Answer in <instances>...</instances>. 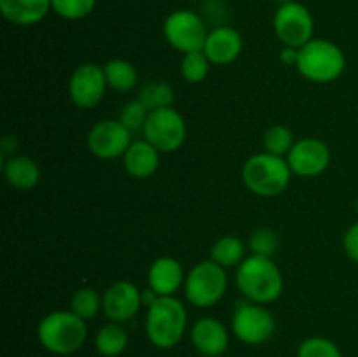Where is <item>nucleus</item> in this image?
I'll list each match as a JSON object with an SVG mask.
<instances>
[{
	"instance_id": "1",
	"label": "nucleus",
	"mask_w": 358,
	"mask_h": 357,
	"mask_svg": "<svg viewBox=\"0 0 358 357\" xmlns=\"http://www.w3.org/2000/svg\"><path fill=\"white\" fill-rule=\"evenodd\" d=\"M236 286L248 301L268 304L282 296L283 276L273 258L252 254L238 266Z\"/></svg>"
},
{
	"instance_id": "2",
	"label": "nucleus",
	"mask_w": 358,
	"mask_h": 357,
	"mask_svg": "<svg viewBox=\"0 0 358 357\" xmlns=\"http://www.w3.org/2000/svg\"><path fill=\"white\" fill-rule=\"evenodd\" d=\"M37 338L38 343L56 357L72 356L86 343V321L72 310L51 312L38 322Z\"/></svg>"
},
{
	"instance_id": "3",
	"label": "nucleus",
	"mask_w": 358,
	"mask_h": 357,
	"mask_svg": "<svg viewBox=\"0 0 358 357\" xmlns=\"http://www.w3.org/2000/svg\"><path fill=\"white\" fill-rule=\"evenodd\" d=\"M187 329V310L175 296H161L147 308L145 335L154 346L168 350L182 342Z\"/></svg>"
},
{
	"instance_id": "4",
	"label": "nucleus",
	"mask_w": 358,
	"mask_h": 357,
	"mask_svg": "<svg viewBox=\"0 0 358 357\" xmlns=\"http://www.w3.org/2000/svg\"><path fill=\"white\" fill-rule=\"evenodd\" d=\"M346 69V56L336 42L327 38H311L299 49L297 70L304 79L317 84L338 80Z\"/></svg>"
},
{
	"instance_id": "5",
	"label": "nucleus",
	"mask_w": 358,
	"mask_h": 357,
	"mask_svg": "<svg viewBox=\"0 0 358 357\" xmlns=\"http://www.w3.org/2000/svg\"><path fill=\"white\" fill-rule=\"evenodd\" d=\"M243 182L254 195L262 198L278 196L289 188L292 170H290L287 158L275 156L269 153L254 154L243 164Z\"/></svg>"
},
{
	"instance_id": "6",
	"label": "nucleus",
	"mask_w": 358,
	"mask_h": 357,
	"mask_svg": "<svg viewBox=\"0 0 358 357\" xmlns=\"http://www.w3.org/2000/svg\"><path fill=\"white\" fill-rule=\"evenodd\" d=\"M227 290L226 268L215 261H201L187 273L184 284L185 300L198 308H210L219 303Z\"/></svg>"
},
{
	"instance_id": "7",
	"label": "nucleus",
	"mask_w": 358,
	"mask_h": 357,
	"mask_svg": "<svg viewBox=\"0 0 358 357\" xmlns=\"http://www.w3.org/2000/svg\"><path fill=\"white\" fill-rule=\"evenodd\" d=\"M231 331L245 345H262L275 335L276 321L262 304L241 301L231 317Z\"/></svg>"
},
{
	"instance_id": "8",
	"label": "nucleus",
	"mask_w": 358,
	"mask_h": 357,
	"mask_svg": "<svg viewBox=\"0 0 358 357\" xmlns=\"http://www.w3.org/2000/svg\"><path fill=\"white\" fill-rule=\"evenodd\" d=\"M163 35L171 48L187 55V52L203 51L208 30L203 18L194 10L177 9L168 14L164 20Z\"/></svg>"
},
{
	"instance_id": "9",
	"label": "nucleus",
	"mask_w": 358,
	"mask_h": 357,
	"mask_svg": "<svg viewBox=\"0 0 358 357\" xmlns=\"http://www.w3.org/2000/svg\"><path fill=\"white\" fill-rule=\"evenodd\" d=\"M273 30L283 46L301 49L313 38L315 20L304 4L294 2L276 7L273 16Z\"/></svg>"
},
{
	"instance_id": "10",
	"label": "nucleus",
	"mask_w": 358,
	"mask_h": 357,
	"mask_svg": "<svg viewBox=\"0 0 358 357\" xmlns=\"http://www.w3.org/2000/svg\"><path fill=\"white\" fill-rule=\"evenodd\" d=\"M142 133L143 139L159 153H175L187 139V126L180 112L173 107H166L150 112Z\"/></svg>"
},
{
	"instance_id": "11",
	"label": "nucleus",
	"mask_w": 358,
	"mask_h": 357,
	"mask_svg": "<svg viewBox=\"0 0 358 357\" xmlns=\"http://www.w3.org/2000/svg\"><path fill=\"white\" fill-rule=\"evenodd\" d=\"M131 142V132L119 119H103L87 133V147L91 154L100 160L124 156Z\"/></svg>"
},
{
	"instance_id": "12",
	"label": "nucleus",
	"mask_w": 358,
	"mask_h": 357,
	"mask_svg": "<svg viewBox=\"0 0 358 357\" xmlns=\"http://www.w3.org/2000/svg\"><path fill=\"white\" fill-rule=\"evenodd\" d=\"M108 88L107 79H105L103 66L96 63H84L73 70L69 83L70 100L76 107L93 108L103 100L105 90Z\"/></svg>"
},
{
	"instance_id": "13",
	"label": "nucleus",
	"mask_w": 358,
	"mask_h": 357,
	"mask_svg": "<svg viewBox=\"0 0 358 357\" xmlns=\"http://www.w3.org/2000/svg\"><path fill=\"white\" fill-rule=\"evenodd\" d=\"M287 163L294 175L299 177H317L324 174L331 164V149L318 139L297 140L290 153L287 154Z\"/></svg>"
},
{
	"instance_id": "14",
	"label": "nucleus",
	"mask_w": 358,
	"mask_h": 357,
	"mask_svg": "<svg viewBox=\"0 0 358 357\" xmlns=\"http://www.w3.org/2000/svg\"><path fill=\"white\" fill-rule=\"evenodd\" d=\"M103 314L110 322H128L129 318L138 314L142 307V290L131 282L119 280L105 289L103 296Z\"/></svg>"
},
{
	"instance_id": "15",
	"label": "nucleus",
	"mask_w": 358,
	"mask_h": 357,
	"mask_svg": "<svg viewBox=\"0 0 358 357\" xmlns=\"http://www.w3.org/2000/svg\"><path fill=\"white\" fill-rule=\"evenodd\" d=\"M192 346L201 357H222L229 346V331L213 317H203L191 328Z\"/></svg>"
},
{
	"instance_id": "16",
	"label": "nucleus",
	"mask_w": 358,
	"mask_h": 357,
	"mask_svg": "<svg viewBox=\"0 0 358 357\" xmlns=\"http://www.w3.org/2000/svg\"><path fill=\"white\" fill-rule=\"evenodd\" d=\"M241 49H243V38L240 31L236 28L222 24L208 31L203 52L212 62V65L224 66L233 63L241 55Z\"/></svg>"
},
{
	"instance_id": "17",
	"label": "nucleus",
	"mask_w": 358,
	"mask_h": 357,
	"mask_svg": "<svg viewBox=\"0 0 358 357\" xmlns=\"http://www.w3.org/2000/svg\"><path fill=\"white\" fill-rule=\"evenodd\" d=\"M185 276L178 259L163 255L150 265L147 282L157 296H175L185 284Z\"/></svg>"
},
{
	"instance_id": "18",
	"label": "nucleus",
	"mask_w": 358,
	"mask_h": 357,
	"mask_svg": "<svg viewBox=\"0 0 358 357\" xmlns=\"http://www.w3.org/2000/svg\"><path fill=\"white\" fill-rule=\"evenodd\" d=\"M52 10L51 0H0V13L17 27H34Z\"/></svg>"
},
{
	"instance_id": "19",
	"label": "nucleus",
	"mask_w": 358,
	"mask_h": 357,
	"mask_svg": "<svg viewBox=\"0 0 358 357\" xmlns=\"http://www.w3.org/2000/svg\"><path fill=\"white\" fill-rule=\"evenodd\" d=\"M159 150L145 139L131 142L122 156L126 172L135 178L152 177L159 168Z\"/></svg>"
},
{
	"instance_id": "20",
	"label": "nucleus",
	"mask_w": 358,
	"mask_h": 357,
	"mask_svg": "<svg viewBox=\"0 0 358 357\" xmlns=\"http://www.w3.org/2000/svg\"><path fill=\"white\" fill-rule=\"evenodd\" d=\"M3 177L13 188L34 189L41 181V168L31 158L28 156H13L3 161Z\"/></svg>"
},
{
	"instance_id": "21",
	"label": "nucleus",
	"mask_w": 358,
	"mask_h": 357,
	"mask_svg": "<svg viewBox=\"0 0 358 357\" xmlns=\"http://www.w3.org/2000/svg\"><path fill=\"white\" fill-rule=\"evenodd\" d=\"M128 332L117 322H108L94 336V349L103 357H119L128 346Z\"/></svg>"
},
{
	"instance_id": "22",
	"label": "nucleus",
	"mask_w": 358,
	"mask_h": 357,
	"mask_svg": "<svg viewBox=\"0 0 358 357\" xmlns=\"http://www.w3.org/2000/svg\"><path fill=\"white\" fill-rule=\"evenodd\" d=\"M103 72L108 88L121 91V93L135 90L138 84V72H136L135 65L126 59H110L103 65Z\"/></svg>"
},
{
	"instance_id": "23",
	"label": "nucleus",
	"mask_w": 358,
	"mask_h": 357,
	"mask_svg": "<svg viewBox=\"0 0 358 357\" xmlns=\"http://www.w3.org/2000/svg\"><path fill=\"white\" fill-rule=\"evenodd\" d=\"M245 251H247V247L240 238L227 234V237L219 238L212 245L210 255H212V261H215L222 268H234V266H240L243 262Z\"/></svg>"
},
{
	"instance_id": "24",
	"label": "nucleus",
	"mask_w": 358,
	"mask_h": 357,
	"mask_svg": "<svg viewBox=\"0 0 358 357\" xmlns=\"http://www.w3.org/2000/svg\"><path fill=\"white\" fill-rule=\"evenodd\" d=\"M138 100L152 112L157 111V108L171 107L175 100V94L168 83H163V80H150V83H145L140 88Z\"/></svg>"
},
{
	"instance_id": "25",
	"label": "nucleus",
	"mask_w": 358,
	"mask_h": 357,
	"mask_svg": "<svg viewBox=\"0 0 358 357\" xmlns=\"http://www.w3.org/2000/svg\"><path fill=\"white\" fill-rule=\"evenodd\" d=\"M101 308H103V300L93 287H83V289L76 290L70 300V310L84 321H91L96 317Z\"/></svg>"
},
{
	"instance_id": "26",
	"label": "nucleus",
	"mask_w": 358,
	"mask_h": 357,
	"mask_svg": "<svg viewBox=\"0 0 358 357\" xmlns=\"http://www.w3.org/2000/svg\"><path fill=\"white\" fill-rule=\"evenodd\" d=\"M264 149L266 153L275 154V156H287L294 147V133L285 125H273L264 133Z\"/></svg>"
},
{
	"instance_id": "27",
	"label": "nucleus",
	"mask_w": 358,
	"mask_h": 357,
	"mask_svg": "<svg viewBox=\"0 0 358 357\" xmlns=\"http://www.w3.org/2000/svg\"><path fill=\"white\" fill-rule=\"evenodd\" d=\"M210 65H212V62L206 58V55L203 51L187 52V55H184V58H182L180 74L187 83L199 84L208 77Z\"/></svg>"
},
{
	"instance_id": "28",
	"label": "nucleus",
	"mask_w": 358,
	"mask_h": 357,
	"mask_svg": "<svg viewBox=\"0 0 358 357\" xmlns=\"http://www.w3.org/2000/svg\"><path fill=\"white\" fill-rule=\"evenodd\" d=\"M98 0H51L52 10L59 18L69 21L84 20L96 7Z\"/></svg>"
},
{
	"instance_id": "29",
	"label": "nucleus",
	"mask_w": 358,
	"mask_h": 357,
	"mask_svg": "<svg viewBox=\"0 0 358 357\" xmlns=\"http://www.w3.org/2000/svg\"><path fill=\"white\" fill-rule=\"evenodd\" d=\"M297 357H343V354L332 340L311 336L301 343L297 349Z\"/></svg>"
},
{
	"instance_id": "30",
	"label": "nucleus",
	"mask_w": 358,
	"mask_h": 357,
	"mask_svg": "<svg viewBox=\"0 0 358 357\" xmlns=\"http://www.w3.org/2000/svg\"><path fill=\"white\" fill-rule=\"evenodd\" d=\"M278 233L271 227H259L252 233L250 240H248V247H250L252 254L266 255V258H273V254L278 251Z\"/></svg>"
},
{
	"instance_id": "31",
	"label": "nucleus",
	"mask_w": 358,
	"mask_h": 357,
	"mask_svg": "<svg viewBox=\"0 0 358 357\" xmlns=\"http://www.w3.org/2000/svg\"><path fill=\"white\" fill-rule=\"evenodd\" d=\"M150 111L142 104V102L136 98V100L128 102L124 107L121 108V114H119V121L129 130V132H142L143 126H145L147 118H149Z\"/></svg>"
},
{
	"instance_id": "32",
	"label": "nucleus",
	"mask_w": 358,
	"mask_h": 357,
	"mask_svg": "<svg viewBox=\"0 0 358 357\" xmlns=\"http://www.w3.org/2000/svg\"><path fill=\"white\" fill-rule=\"evenodd\" d=\"M343 247L352 261L358 262V223L352 224L343 237Z\"/></svg>"
},
{
	"instance_id": "33",
	"label": "nucleus",
	"mask_w": 358,
	"mask_h": 357,
	"mask_svg": "<svg viewBox=\"0 0 358 357\" xmlns=\"http://www.w3.org/2000/svg\"><path fill=\"white\" fill-rule=\"evenodd\" d=\"M297 59H299V49L283 46V49L280 51V62L285 66H297Z\"/></svg>"
},
{
	"instance_id": "34",
	"label": "nucleus",
	"mask_w": 358,
	"mask_h": 357,
	"mask_svg": "<svg viewBox=\"0 0 358 357\" xmlns=\"http://www.w3.org/2000/svg\"><path fill=\"white\" fill-rule=\"evenodd\" d=\"M16 149H17V140L16 136L13 135H6L2 139V161L9 160V158L16 156Z\"/></svg>"
},
{
	"instance_id": "35",
	"label": "nucleus",
	"mask_w": 358,
	"mask_h": 357,
	"mask_svg": "<svg viewBox=\"0 0 358 357\" xmlns=\"http://www.w3.org/2000/svg\"><path fill=\"white\" fill-rule=\"evenodd\" d=\"M157 298H161V296H157V294L154 293V290L150 289V287H147V289L142 290V304H145L147 308H149L150 304H152L154 301L157 300Z\"/></svg>"
},
{
	"instance_id": "36",
	"label": "nucleus",
	"mask_w": 358,
	"mask_h": 357,
	"mask_svg": "<svg viewBox=\"0 0 358 357\" xmlns=\"http://www.w3.org/2000/svg\"><path fill=\"white\" fill-rule=\"evenodd\" d=\"M273 2L280 7V6H285V4H289V2H294V0H273Z\"/></svg>"
},
{
	"instance_id": "37",
	"label": "nucleus",
	"mask_w": 358,
	"mask_h": 357,
	"mask_svg": "<svg viewBox=\"0 0 358 357\" xmlns=\"http://www.w3.org/2000/svg\"><path fill=\"white\" fill-rule=\"evenodd\" d=\"M357 212H358V198H357Z\"/></svg>"
},
{
	"instance_id": "38",
	"label": "nucleus",
	"mask_w": 358,
	"mask_h": 357,
	"mask_svg": "<svg viewBox=\"0 0 358 357\" xmlns=\"http://www.w3.org/2000/svg\"><path fill=\"white\" fill-rule=\"evenodd\" d=\"M65 357H73V356H65Z\"/></svg>"
}]
</instances>
